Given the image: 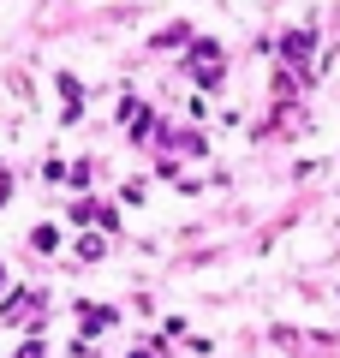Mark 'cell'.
<instances>
[{"label": "cell", "instance_id": "cell-1", "mask_svg": "<svg viewBox=\"0 0 340 358\" xmlns=\"http://www.w3.org/2000/svg\"><path fill=\"white\" fill-rule=\"evenodd\" d=\"M281 48H287V60H304V54H311V36H304V30H292Z\"/></svg>", "mask_w": 340, "mask_h": 358}, {"label": "cell", "instance_id": "cell-2", "mask_svg": "<svg viewBox=\"0 0 340 358\" xmlns=\"http://www.w3.org/2000/svg\"><path fill=\"white\" fill-rule=\"evenodd\" d=\"M113 322V310H96V305H84V329H108Z\"/></svg>", "mask_w": 340, "mask_h": 358}, {"label": "cell", "instance_id": "cell-3", "mask_svg": "<svg viewBox=\"0 0 340 358\" xmlns=\"http://www.w3.org/2000/svg\"><path fill=\"white\" fill-rule=\"evenodd\" d=\"M18 358H48V352H42V341H24V346H18Z\"/></svg>", "mask_w": 340, "mask_h": 358}, {"label": "cell", "instance_id": "cell-4", "mask_svg": "<svg viewBox=\"0 0 340 358\" xmlns=\"http://www.w3.org/2000/svg\"><path fill=\"white\" fill-rule=\"evenodd\" d=\"M132 358H162V346H138V352H132Z\"/></svg>", "mask_w": 340, "mask_h": 358}]
</instances>
